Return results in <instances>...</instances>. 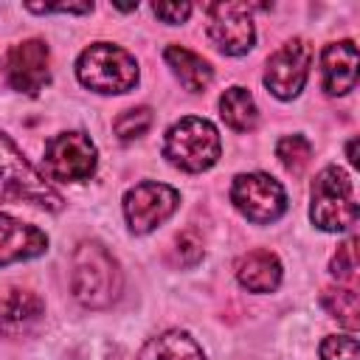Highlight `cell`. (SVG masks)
Returning a JSON list of instances; mask_svg holds the SVG:
<instances>
[{
	"instance_id": "cell-1",
	"label": "cell",
	"mask_w": 360,
	"mask_h": 360,
	"mask_svg": "<svg viewBox=\"0 0 360 360\" xmlns=\"http://www.w3.org/2000/svg\"><path fill=\"white\" fill-rule=\"evenodd\" d=\"M121 267L115 256L101 242H82L73 250V270H70V290L76 301L87 309H107L121 295Z\"/></svg>"
},
{
	"instance_id": "cell-2",
	"label": "cell",
	"mask_w": 360,
	"mask_h": 360,
	"mask_svg": "<svg viewBox=\"0 0 360 360\" xmlns=\"http://www.w3.org/2000/svg\"><path fill=\"white\" fill-rule=\"evenodd\" d=\"M76 76L93 93H104V96L129 93L138 84V62L121 45L93 42L79 53Z\"/></svg>"
},
{
	"instance_id": "cell-3",
	"label": "cell",
	"mask_w": 360,
	"mask_h": 360,
	"mask_svg": "<svg viewBox=\"0 0 360 360\" xmlns=\"http://www.w3.org/2000/svg\"><path fill=\"white\" fill-rule=\"evenodd\" d=\"M222 141L208 118L186 115L166 129L163 158L183 172H205L219 160Z\"/></svg>"
},
{
	"instance_id": "cell-4",
	"label": "cell",
	"mask_w": 360,
	"mask_h": 360,
	"mask_svg": "<svg viewBox=\"0 0 360 360\" xmlns=\"http://www.w3.org/2000/svg\"><path fill=\"white\" fill-rule=\"evenodd\" d=\"M37 202L48 211L65 205L62 194L22 158L8 135L0 132V202Z\"/></svg>"
},
{
	"instance_id": "cell-5",
	"label": "cell",
	"mask_w": 360,
	"mask_h": 360,
	"mask_svg": "<svg viewBox=\"0 0 360 360\" xmlns=\"http://www.w3.org/2000/svg\"><path fill=\"white\" fill-rule=\"evenodd\" d=\"M357 197L354 183L340 166H323L312 180V205L309 219L321 231H349L357 222Z\"/></svg>"
},
{
	"instance_id": "cell-6",
	"label": "cell",
	"mask_w": 360,
	"mask_h": 360,
	"mask_svg": "<svg viewBox=\"0 0 360 360\" xmlns=\"http://www.w3.org/2000/svg\"><path fill=\"white\" fill-rule=\"evenodd\" d=\"M231 202L233 208L253 225H270L287 211V191L284 186L264 174V172H248L236 174L231 183Z\"/></svg>"
},
{
	"instance_id": "cell-7",
	"label": "cell",
	"mask_w": 360,
	"mask_h": 360,
	"mask_svg": "<svg viewBox=\"0 0 360 360\" xmlns=\"http://www.w3.org/2000/svg\"><path fill=\"white\" fill-rule=\"evenodd\" d=\"M45 172L51 180L59 183H84L96 174L98 166V152L96 143L90 141V135L70 129V132H59L45 143Z\"/></svg>"
},
{
	"instance_id": "cell-8",
	"label": "cell",
	"mask_w": 360,
	"mask_h": 360,
	"mask_svg": "<svg viewBox=\"0 0 360 360\" xmlns=\"http://www.w3.org/2000/svg\"><path fill=\"white\" fill-rule=\"evenodd\" d=\"M177 205H180V191L155 180H143L124 194V217L132 233L155 231L177 211Z\"/></svg>"
},
{
	"instance_id": "cell-9",
	"label": "cell",
	"mask_w": 360,
	"mask_h": 360,
	"mask_svg": "<svg viewBox=\"0 0 360 360\" xmlns=\"http://www.w3.org/2000/svg\"><path fill=\"white\" fill-rule=\"evenodd\" d=\"M309 65H312V48H309V42L307 39H290V42H284L267 59L264 87L276 98L290 101V98H295L304 90L307 76H309Z\"/></svg>"
},
{
	"instance_id": "cell-10",
	"label": "cell",
	"mask_w": 360,
	"mask_h": 360,
	"mask_svg": "<svg viewBox=\"0 0 360 360\" xmlns=\"http://www.w3.org/2000/svg\"><path fill=\"white\" fill-rule=\"evenodd\" d=\"M205 11H208V37L222 53L242 56L253 48V42H256V28H253V17H250L253 6L211 3Z\"/></svg>"
},
{
	"instance_id": "cell-11",
	"label": "cell",
	"mask_w": 360,
	"mask_h": 360,
	"mask_svg": "<svg viewBox=\"0 0 360 360\" xmlns=\"http://www.w3.org/2000/svg\"><path fill=\"white\" fill-rule=\"evenodd\" d=\"M3 76L11 90L37 96L51 79V51L42 39H22L8 48L3 59Z\"/></svg>"
},
{
	"instance_id": "cell-12",
	"label": "cell",
	"mask_w": 360,
	"mask_h": 360,
	"mask_svg": "<svg viewBox=\"0 0 360 360\" xmlns=\"http://www.w3.org/2000/svg\"><path fill=\"white\" fill-rule=\"evenodd\" d=\"M48 250V236L37 225H25L11 214H0V267L37 259Z\"/></svg>"
},
{
	"instance_id": "cell-13",
	"label": "cell",
	"mask_w": 360,
	"mask_h": 360,
	"mask_svg": "<svg viewBox=\"0 0 360 360\" xmlns=\"http://www.w3.org/2000/svg\"><path fill=\"white\" fill-rule=\"evenodd\" d=\"M323 90L329 96H343L357 84V45L352 39L329 42L321 53Z\"/></svg>"
},
{
	"instance_id": "cell-14",
	"label": "cell",
	"mask_w": 360,
	"mask_h": 360,
	"mask_svg": "<svg viewBox=\"0 0 360 360\" xmlns=\"http://www.w3.org/2000/svg\"><path fill=\"white\" fill-rule=\"evenodd\" d=\"M236 281L250 292H273L281 284V262L276 253L256 248L236 259L233 264Z\"/></svg>"
},
{
	"instance_id": "cell-15",
	"label": "cell",
	"mask_w": 360,
	"mask_h": 360,
	"mask_svg": "<svg viewBox=\"0 0 360 360\" xmlns=\"http://www.w3.org/2000/svg\"><path fill=\"white\" fill-rule=\"evenodd\" d=\"M166 65L172 68V73L180 79V84L191 93H202L208 90V84L214 82V68L208 59H202L200 53L183 48V45H169L163 51Z\"/></svg>"
},
{
	"instance_id": "cell-16",
	"label": "cell",
	"mask_w": 360,
	"mask_h": 360,
	"mask_svg": "<svg viewBox=\"0 0 360 360\" xmlns=\"http://www.w3.org/2000/svg\"><path fill=\"white\" fill-rule=\"evenodd\" d=\"M135 360H205V352L188 332L169 329L146 340V346L138 352Z\"/></svg>"
},
{
	"instance_id": "cell-17",
	"label": "cell",
	"mask_w": 360,
	"mask_h": 360,
	"mask_svg": "<svg viewBox=\"0 0 360 360\" xmlns=\"http://www.w3.org/2000/svg\"><path fill=\"white\" fill-rule=\"evenodd\" d=\"M45 312V304L37 292L11 287L0 295V326L3 329H25L34 321H39Z\"/></svg>"
},
{
	"instance_id": "cell-18",
	"label": "cell",
	"mask_w": 360,
	"mask_h": 360,
	"mask_svg": "<svg viewBox=\"0 0 360 360\" xmlns=\"http://www.w3.org/2000/svg\"><path fill=\"white\" fill-rule=\"evenodd\" d=\"M219 115L236 132H250L259 121V107L248 87H228L219 96Z\"/></svg>"
},
{
	"instance_id": "cell-19",
	"label": "cell",
	"mask_w": 360,
	"mask_h": 360,
	"mask_svg": "<svg viewBox=\"0 0 360 360\" xmlns=\"http://www.w3.org/2000/svg\"><path fill=\"white\" fill-rule=\"evenodd\" d=\"M321 304H323V309H326L332 318H338L349 332H357V329H360V318H357L360 307H357V292H354L352 287H329V290H323Z\"/></svg>"
},
{
	"instance_id": "cell-20",
	"label": "cell",
	"mask_w": 360,
	"mask_h": 360,
	"mask_svg": "<svg viewBox=\"0 0 360 360\" xmlns=\"http://www.w3.org/2000/svg\"><path fill=\"white\" fill-rule=\"evenodd\" d=\"M276 158L281 160V166L292 174H301L309 160H312V143L304 135H284L276 143Z\"/></svg>"
},
{
	"instance_id": "cell-21",
	"label": "cell",
	"mask_w": 360,
	"mask_h": 360,
	"mask_svg": "<svg viewBox=\"0 0 360 360\" xmlns=\"http://www.w3.org/2000/svg\"><path fill=\"white\" fill-rule=\"evenodd\" d=\"M152 121H155V115H152L149 107H132V110H124L112 121V129L121 141H135V138H141L152 129Z\"/></svg>"
},
{
	"instance_id": "cell-22",
	"label": "cell",
	"mask_w": 360,
	"mask_h": 360,
	"mask_svg": "<svg viewBox=\"0 0 360 360\" xmlns=\"http://www.w3.org/2000/svg\"><path fill=\"white\" fill-rule=\"evenodd\" d=\"M321 360H360V346L354 332L349 335H326L321 340Z\"/></svg>"
},
{
	"instance_id": "cell-23",
	"label": "cell",
	"mask_w": 360,
	"mask_h": 360,
	"mask_svg": "<svg viewBox=\"0 0 360 360\" xmlns=\"http://www.w3.org/2000/svg\"><path fill=\"white\" fill-rule=\"evenodd\" d=\"M329 270H332V276L340 278V281H354V276H357V239H354V236H349V239L338 248V253L332 256Z\"/></svg>"
},
{
	"instance_id": "cell-24",
	"label": "cell",
	"mask_w": 360,
	"mask_h": 360,
	"mask_svg": "<svg viewBox=\"0 0 360 360\" xmlns=\"http://www.w3.org/2000/svg\"><path fill=\"white\" fill-rule=\"evenodd\" d=\"M202 239H200V233L197 231H183V233H177V239H174V262L180 264V267H194L200 259H202Z\"/></svg>"
},
{
	"instance_id": "cell-25",
	"label": "cell",
	"mask_w": 360,
	"mask_h": 360,
	"mask_svg": "<svg viewBox=\"0 0 360 360\" xmlns=\"http://www.w3.org/2000/svg\"><path fill=\"white\" fill-rule=\"evenodd\" d=\"M191 3H155L152 6V11H155V17H160L163 22H169V25H177V22H186L188 20V14H191Z\"/></svg>"
},
{
	"instance_id": "cell-26",
	"label": "cell",
	"mask_w": 360,
	"mask_h": 360,
	"mask_svg": "<svg viewBox=\"0 0 360 360\" xmlns=\"http://www.w3.org/2000/svg\"><path fill=\"white\" fill-rule=\"evenodd\" d=\"M28 11H62V14H87L93 11V3H56V6H28Z\"/></svg>"
},
{
	"instance_id": "cell-27",
	"label": "cell",
	"mask_w": 360,
	"mask_h": 360,
	"mask_svg": "<svg viewBox=\"0 0 360 360\" xmlns=\"http://www.w3.org/2000/svg\"><path fill=\"white\" fill-rule=\"evenodd\" d=\"M346 155H349V163H352V166L360 163V158H357V138H352V141L346 143Z\"/></svg>"
}]
</instances>
